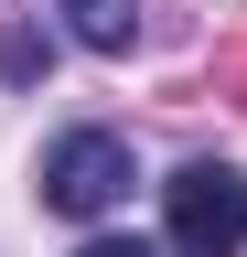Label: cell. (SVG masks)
Wrapping results in <instances>:
<instances>
[{
	"label": "cell",
	"mask_w": 247,
	"mask_h": 257,
	"mask_svg": "<svg viewBox=\"0 0 247 257\" xmlns=\"http://www.w3.org/2000/svg\"><path fill=\"white\" fill-rule=\"evenodd\" d=\"M161 214H172V257H236L247 246V172L236 161H183L161 182Z\"/></svg>",
	"instance_id": "1"
},
{
	"label": "cell",
	"mask_w": 247,
	"mask_h": 257,
	"mask_svg": "<svg viewBox=\"0 0 247 257\" xmlns=\"http://www.w3.org/2000/svg\"><path fill=\"white\" fill-rule=\"evenodd\" d=\"M129 182H140V161H129V140H118V128H65V140L43 150V204L75 214V225L118 214V204H129Z\"/></svg>",
	"instance_id": "2"
},
{
	"label": "cell",
	"mask_w": 247,
	"mask_h": 257,
	"mask_svg": "<svg viewBox=\"0 0 247 257\" xmlns=\"http://www.w3.org/2000/svg\"><path fill=\"white\" fill-rule=\"evenodd\" d=\"M54 11L86 54H129V32H140V0H54Z\"/></svg>",
	"instance_id": "3"
},
{
	"label": "cell",
	"mask_w": 247,
	"mask_h": 257,
	"mask_svg": "<svg viewBox=\"0 0 247 257\" xmlns=\"http://www.w3.org/2000/svg\"><path fill=\"white\" fill-rule=\"evenodd\" d=\"M33 64H43V32H33V22H11V32H0V75L33 86Z\"/></svg>",
	"instance_id": "4"
},
{
	"label": "cell",
	"mask_w": 247,
	"mask_h": 257,
	"mask_svg": "<svg viewBox=\"0 0 247 257\" xmlns=\"http://www.w3.org/2000/svg\"><path fill=\"white\" fill-rule=\"evenodd\" d=\"M75 257H161V246H140V236H86Z\"/></svg>",
	"instance_id": "5"
}]
</instances>
